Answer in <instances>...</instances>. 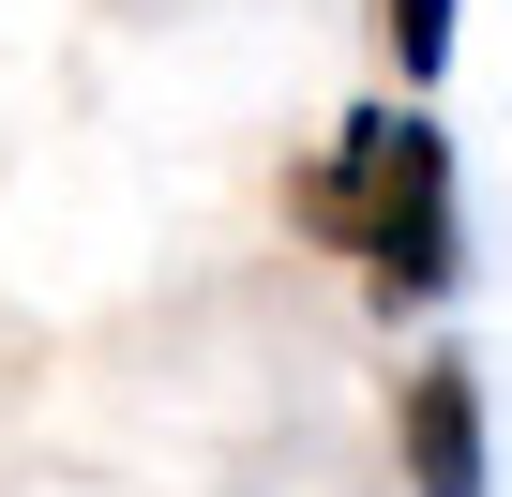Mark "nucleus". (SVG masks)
<instances>
[{"instance_id":"nucleus-2","label":"nucleus","mask_w":512,"mask_h":497,"mask_svg":"<svg viewBox=\"0 0 512 497\" xmlns=\"http://www.w3.org/2000/svg\"><path fill=\"white\" fill-rule=\"evenodd\" d=\"M392 452H407V497H482V377L407 362L392 377Z\"/></svg>"},{"instance_id":"nucleus-3","label":"nucleus","mask_w":512,"mask_h":497,"mask_svg":"<svg viewBox=\"0 0 512 497\" xmlns=\"http://www.w3.org/2000/svg\"><path fill=\"white\" fill-rule=\"evenodd\" d=\"M377 31H392V61H407V91L452 61V0H377Z\"/></svg>"},{"instance_id":"nucleus-1","label":"nucleus","mask_w":512,"mask_h":497,"mask_svg":"<svg viewBox=\"0 0 512 497\" xmlns=\"http://www.w3.org/2000/svg\"><path fill=\"white\" fill-rule=\"evenodd\" d=\"M302 226L347 241L362 287H377L392 317H407V302H452V272H467V226H452V136H437L422 106H362V121L332 136V166L302 181Z\"/></svg>"}]
</instances>
